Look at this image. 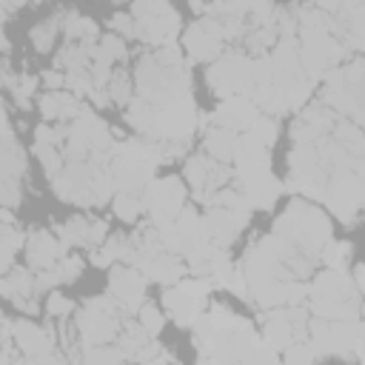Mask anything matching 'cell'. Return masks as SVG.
Here are the masks:
<instances>
[{
  "mask_svg": "<svg viewBox=\"0 0 365 365\" xmlns=\"http://www.w3.org/2000/svg\"><path fill=\"white\" fill-rule=\"evenodd\" d=\"M143 205L151 222H165L174 220L177 211L185 205V185L180 177H165V180H148L143 185Z\"/></svg>",
  "mask_w": 365,
  "mask_h": 365,
  "instance_id": "6da1fadb",
  "label": "cell"
},
{
  "mask_svg": "<svg viewBox=\"0 0 365 365\" xmlns=\"http://www.w3.org/2000/svg\"><path fill=\"white\" fill-rule=\"evenodd\" d=\"M108 285H111V297H114L117 308H123L125 314H137V308L145 302V279L131 265L111 268Z\"/></svg>",
  "mask_w": 365,
  "mask_h": 365,
  "instance_id": "7a4b0ae2",
  "label": "cell"
},
{
  "mask_svg": "<svg viewBox=\"0 0 365 365\" xmlns=\"http://www.w3.org/2000/svg\"><path fill=\"white\" fill-rule=\"evenodd\" d=\"M182 23H180V14L165 6L160 9L157 14H148V17H137L134 20V37L148 43V46H165V43H174V37L180 34Z\"/></svg>",
  "mask_w": 365,
  "mask_h": 365,
  "instance_id": "3957f363",
  "label": "cell"
},
{
  "mask_svg": "<svg viewBox=\"0 0 365 365\" xmlns=\"http://www.w3.org/2000/svg\"><path fill=\"white\" fill-rule=\"evenodd\" d=\"M217 125L222 128H231V131H248L254 125V120L259 117V108L254 106L251 97L245 94H231L220 103V108L211 114Z\"/></svg>",
  "mask_w": 365,
  "mask_h": 365,
  "instance_id": "277c9868",
  "label": "cell"
},
{
  "mask_svg": "<svg viewBox=\"0 0 365 365\" xmlns=\"http://www.w3.org/2000/svg\"><path fill=\"white\" fill-rule=\"evenodd\" d=\"M245 222H248V217L231 214V211L222 208V205H208V214L202 217V231H205V237H208L214 245L225 248V245H231V242L237 240V234L242 231Z\"/></svg>",
  "mask_w": 365,
  "mask_h": 365,
  "instance_id": "5b68a950",
  "label": "cell"
},
{
  "mask_svg": "<svg viewBox=\"0 0 365 365\" xmlns=\"http://www.w3.org/2000/svg\"><path fill=\"white\" fill-rule=\"evenodd\" d=\"M66 254V245L57 240V234H48L46 228L26 234V259L31 268H51Z\"/></svg>",
  "mask_w": 365,
  "mask_h": 365,
  "instance_id": "8992f818",
  "label": "cell"
},
{
  "mask_svg": "<svg viewBox=\"0 0 365 365\" xmlns=\"http://www.w3.org/2000/svg\"><path fill=\"white\" fill-rule=\"evenodd\" d=\"M11 339L23 348V354L37 356V354L51 351V345H54V328L51 325L40 328V325H34L29 319H17V322H11Z\"/></svg>",
  "mask_w": 365,
  "mask_h": 365,
  "instance_id": "52a82bcc",
  "label": "cell"
},
{
  "mask_svg": "<svg viewBox=\"0 0 365 365\" xmlns=\"http://www.w3.org/2000/svg\"><path fill=\"white\" fill-rule=\"evenodd\" d=\"M311 294L308 297H331V299H351V297H359L356 285L351 282V277L339 268H328L322 274L314 277V282L308 285Z\"/></svg>",
  "mask_w": 365,
  "mask_h": 365,
  "instance_id": "ba28073f",
  "label": "cell"
},
{
  "mask_svg": "<svg viewBox=\"0 0 365 365\" xmlns=\"http://www.w3.org/2000/svg\"><path fill=\"white\" fill-rule=\"evenodd\" d=\"M37 108H40L43 120H74L86 106L68 91H46L37 100Z\"/></svg>",
  "mask_w": 365,
  "mask_h": 365,
  "instance_id": "9c48e42d",
  "label": "cell"
},
{
  "mask_svg": "<svg viewBox=\"0 0 365 365\" xmlns=\"http://www.w3.org/2000/svg\"><path fill=\"white\" fill-rule=\"evenodd\" d=\"M182 46H185L188 57L197 60V63H205V60H214L217 54H222V43L217 37H211L200 23H194V26L185 29Z\"/></svg>",
  "mask_w": 365,
  "mask_h": 365,
  "instance_id": "30bf717a",
  "label": "cell"
},
{
  "mask_svg": "<svg viewBox=\"0 0 365 365\" xmlns=\"http://www.w3.org/2000/svg\"><path fill=\"white\" fill-rule=\"evenodd\" d=\"M237 131L231 128H222V125H211L205 131V154L214 157L217 163H231L234 160V151H237Z\"/></svg>",
  "mask_w": 365,
  "mask_h": 365,
  "instance_id": "8fae6325",
  "label": "cell"
},
{
  "mask_svg": "<svg viewBox=\"0 0 365 365\" xmlns=\"http://www.w3.org/2000/svg\"><path fill=\"white\" fill-rule=\"evenodd\" d=\"M262 334H265V345H271L274 351L279 348H285L294 336H291V322H288V314H285V308H274L268 317H265V328H262Z\"/></svg>",
  "mask_w": 365,
  "mask_h": 365,
  "instance_id": "7c38bea8",
  "label": "cell"
},
{
  "mask_svg": "<svg viewBox=\"0 0 365 365\" xmlns=\"http://www.w3.org/2000/svg\"><path fill=\"white\" fill-rule=\"evenodd\" d=\"M66 17V11H57V14H51L48 20H40L34 29H31V46H34V51H40V54H46V51H51L54 48V43H57V34H60V20Z\"/></svg>",
  "mask_w": 365,
  "mask_h": 365,
  "instance_id": "4fadbf2b",
  "label": "cell"
},
{
  "mask_svg": "<svg viewBox=\"0 0 365 365\" xmlns=\"http://www.w3.org/2000/svg\"><path fill=\"white\" fill-rule=\"evenodd\" d=\"M111 211L123 222H137L145 214V205H143V197L137 191H117V197L111 200Z\"/></svg>",
  "mask_w": 365,
  "mask_h": 365,
  "instance_id": "5bb4252c",
  "label": "cell"
},
{
  "mask_svg": "<svg viewBox=\"0 0 365 365\" xmlns=\"http://www.w3.org/2000/svg\"><path fill=\"white\" fill-rule=\"evenodd\" d=\"M23 174H26V160H23V151L17 148V143L0 145V177L20 180Z\"/></svg>",
  "mask_w": 365,
  "mask_h": 365,
  "instance_id": "9a60e30c",
  "label": "cell"
},
{
  "mask_svg": "<svg viewBox=\"0 0 365 365\" xmlns=\"http://www.w3.org/2000/svg\"><path fill=\"white\" fill-rule=\"evenodd\" d=\"M125 57H128V48H125V43H123L120 34H106L100 40V46L94 48V60H103L108 66H114V63H120Z\"/></svg>",
  "mask_w": 365,
  "mask_h": 365,
  "instance_id": "2e32d148",
  "label": "cell"
},
{
  "mask_svg": "<svg viewBox=\"0 0 365 365\" xmlns=\"http://www.w3.org/2000/svg\"><path fill=\"white\" fill-rule=\"evenodd\" d=\"M63 31H66V37H68L71 43H80V40H94V37H97V26H94V20L80 17V14H71V11L66 14Z\"/></svg>",
  "mask_w": 365,
  "mask_h": 365,
  "instance_id": "e0dca14e",
  "label": "cell"
},
{
  "mask_svg": "<svg viewBox=\"0 0 365 365\" xmlns=\"http://www.w3.org/2000/svg\"><path fill=\"white\" fill-rule=\"evenodd\" d=\"M106 91H108V100L111 103L128 106V100H131V77L125 71H111V77L106 83Z\"/></svg>",
  "mask_w": 365,
  "mask_h": 365,
  "instance_id": "ac0fdd59",
  "label": "cell"
},
{
  "mask_svg": "<svg viewBox=\"0 0 365 365\" xmlns=\"http://www.w3.org/2000/svg\"><path fill=\"white\" fill-rule=\"evenodd\" d=\"M34 154H37V160H40V165H43V171L48 174V177H57L60 171H63V157L57 154V145H48V143H37L34 140Z\"/></svg>",
  "mask_w": 365,
  "mask_h": 365,
  "instance_id": "d6986e66",
  "label": "cell"
},
{
  "mask_svg": "<svg viewBox=\"0 0 365 365\" xmlns=\"http://www.w3.org/2000/svg\"><path fill=\"white\" fill-rule=\"evenodd\" d=\"M348 254H351V242H322V248L317 251V257L328 265V268H342L345 265V259H348Z\"/></svg>",
  "mask_w": 365,
  "mask_h": 365,
  "instance_id": "ffe728a7",
  "label": "cell"
},
{
  "mask_svg": "<svg viewBox=\"0 0 365 365\" xmlns=\"http://www.w3.org/2000/svg\"><path fill=\"white\" fill-rule=\"evenodd\" d=\"M137 322L154 336V334H160L163 331V325H165V317H163V311L157 308V305H151V302H143L140 308H137Z\"/></svg>",
  "mask_w": 365,
  "mask_h": 365,
  "instance_id": "44dd1931",
  "label": "cell"
},
{
  "mask_svg": "<svg viewBox=\"0 0 365 365\" xmlns=\"http://www.w3.org/2000/svg\"><path fill=\"white\" fill-rule=\"evenodd\" d=\"M248 131H251L265 148H271V145L277 143V131H279V125H277V117H262V114H259Z\"/></svg>",
  "mask_w": 365,
  "mask_h": 365,
  "instance_id": "7402d4cb",
  "label": "cell"
},
{
  "mask_svg": "<svg viewBox=\"0 0 365 365\" xmlns=\"http://www.w3.org/2000/svg\"><path fill=\"white\" fill-rule=\"evenodd\" d=\"M54 268H57V274H60V282H74L77 277H80V271H83V259L80 257H60L57 262H54Z\"/></svg>",
  "mask_w": 365,
  "mask_h": 365,
  "instance_id": "603a6c76",
  "label": "cell"
},
{
  "mask_svg": "<svg viewBox=\"0 0 365 365\" xmlns=\"http://www.w3.org/2000/svg\"><path fill=\"white\" fill-rule=\"evenodd\" d=\"M71 311H74V302H71L68 297H63V294H57V291H51V294L46 297V314H48V317L63 319V317H68Z\"/></svg>",
  "mask_w": 365,
  "mask_h": 365,
  "instance_id": "cb8c5ba5",
  "label": "cell"
},
{
  "mask_svg": "<svg viewBox=\"0 0 365 365\" xmlns=\"http://www.w3.org/2000/svg\"><path fill=\"white\" fill-rule=\"evenodd\" d=\"M20 197H23L20 182H17V180H11V177H0V205L14 208V205L20 202Z\"/></svg>",
  "mask_w": 365,
  "mask_h": 365,
  "instance_id": "d4e9b609",
  "label": "cell"
},
{
  "mask_svg": "<svg viewBox=\"0 0 365 365\" xmlns=\"http://www.w3.org/2000/svg\"><path fill=\"white\" fill-rule=\"evenodd\" d=\"M83 359H88V362H117V359H128V356L120 348H106V342H103V345L86 351Z\"/></svg>",
  "mask_w": 365,
  "mask_h": 365,
  "instance_id": "484cf974",
  "label": "cell"
},
{
  "mask_svg": "<svg viewBox=\"0 0 365 365\" xmlns=\"http://www.w3.org/2000/svg\"><path fill=\"white\" fill-rule=\"evenodd\" d=\"M311 288L305 282H285V305H305Z\"/></svg>",
  "mask_w": 365,
  "mask_h": 365,
  "instance_id": "4316f807",
  "label": "cell"
},
{
  "mask_svg": "<svg viewBox=\"0 0 365 365\" xmlns=\"http://www.w3.org/2000/svg\"><path fill=\"white\" fill-rule=\"evenodd\" d=\"M111 31H117L120 37H134V17L125 14V11H117L111 20H108Z\"/></svg>",
  "mask_w": 365,
  "mask_h": 365,
  "instance_id": "83f0119b",
  "label": "cell"
},
{
  "mask_svg": "<svg viewBox=\"0 0 365 365\" xmlns=\"http://www.w3.org/2000/svg\"><path fill=\"white\" fill-rule=\"evenodd\" d=\"M88 262L97 268H108L114 262V257L106 251V245H94V248H88Z\"/></svg>",
  "mask_w": 365,
  "mask_h": 365,
  "instance_id": "f1b7e54d",
  "label": "cell"
},
{
  "mask_svg": "<svg viewBox=\"0 0 365 365\" xmlns=\"http://www.w3.org/2000/svg\"><path fill=\"white\" fill-rule=\"evenodd\" d=\"M40 83L46 86V91H60L66 86V74H60V71H43L40 74Z\"/></svg>",
  "mask_w": 365,
  "mask_h": 365,
  "instance_id": "f546056e",
  "label": "cell"
},
{
  "mask_svg": "<svg viewBox=\"0 0 365 365\" xmlns=\"http://www.w3.org/2000/svg\"><path fill=\"white\" fill-rule=\"evenodd\" d=\"M14 80H17V74H11V66L3 60V63H0V86H9V88H11Z\"/></svg>",
  "mask_w": 365,
  "mask_h": 365,
  "instance_id": "4dcf8cb0",
  "label": "cell"
},
{
  "mask_svg": "<svg viewBox=\"0 0 365 365\" xmlns=\"http://www.w3.org/2000/svg\"><path fill=\"white\" fill-rule=\"evenodd\" d=\"M11 222H14V217H11V208L0 205V225H11Z\"/></svg>",
  "mask_w": 365,
  "mask_h": 365,
  "instance_id": "1f68e13d",
  "label": "cell"
},
{
  "mask_svg": "<svg viewBox=\"0 0 365 365\" xmlns=\"http://www.w3.org/2000/svg\"><path fill=\"white\" fill-rule=\"evenodd\" d=\"M0 51H9V40H6V34H3V29H0Z\"/></svg>",
  "mask_w": 365,
  "mask_h": 365,
  "instance_id": "d6a6232c",
  "label": "cell"
},
{
  "mask_svg": "<svg viewBox=\"0 0 365 365\" xmlns=\"http://www.w3.org/2000/svg\"><path fill=\"white\" fill-rule=\"evenodd\" d=\"M31 3H43V0H31Z\"/></svg>",
  "mask_w": 365,
  "mask_h": 365,
  "instance_id": "836d02e7",
  "label": "cell"
}]
</instances>
